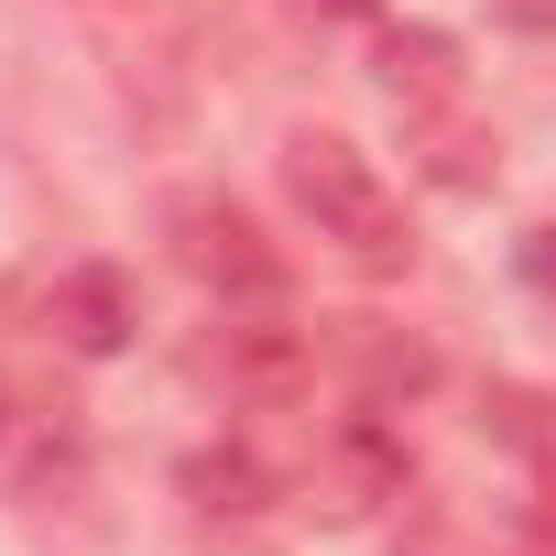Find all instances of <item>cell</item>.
<instances>
[{"label":"cell","instance_id":"obj_3","mask_svg":"<svg viewBox=\"0 0 556 556\" xmlns=\"http://www.w3.org/2000/svg\"><path fill=\"white\" fill-rule=\"evenodd\" d=\"M55 328L88 350V361H110L121 339H131V285H121V273H66V285H55Z\"/></svg>","mask_w":556,"mask_h":556},{"label":"cell","instance_id":"obj_6","mask_svg":"<svg viewBox=\"0 0 556 556\" xmlns=\"http://www.w3.org/2000/svg\"><path fill=\"white\" fill-rule=\"evenodd\" d=\"M306 12H371V0H306Z\"/></svg>","mask_w":556,"mask_h":556},{"label":"cell","instance_id":"obj_5","mask_svg":"<svg viewBox=\"0 0 556 556\" xmlns=\"http://www.w3.org/2000/svg\"><path fill=\"white\" fill-rule=\"evenodd\" d=\"M513 23H534V34H556V0H502Z\"/></svg>","mask_w":556,"mask_h":556},{"label":"cell","instance_id":"obj_4","mask_svg":"<svg viewBox=\"0 0 556 556\" xmlns=\"http://www.w3.org/2000/svg\"><path fill=\"white\" fill-rule=\"evenodd\" d=\"M523 285L556 306V229H534V240H523Z\"/></svg>","mask_w":556,"mask_h":556},{"label":"cell","instance_id":"obj_1","mask_svg":"<svg viewBox=\"0 0 556 556\" xmlns=\"http://www.w3.org/2000/svg\"><path fill=\"white\" fill-rule=\"evenodd\" d=\"M285 197H295V218L350 262V273H371V285H393V273L415 262V218H404V197L382 186V164L350 142V131H285Z\"/></svg>","mask_w":556,"mask_h":556},{"label":"cell","instance_id":"obj_2","mask_svg":"<svg viewBox=\"0 0 556 556\" xmlns=\"http://www.w3.org/2000/svg\"><path fill=\"white\" fill-rule=\"evenodd\" d=\"M164 229H175L186 273H197V285H218V295H273V285H285V262L262 251V229H251L229 197H175Z\"/></svg>","mask_w":556,"mask_h":556}]
</instances>
